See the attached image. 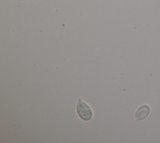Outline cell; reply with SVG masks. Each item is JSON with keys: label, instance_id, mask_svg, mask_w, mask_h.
<instances>
[{"label": "cell", "instance_id": "obj_2", "mask_svg": "<svg viewBox=\"0 0 160 143\" xmlns=\"http://www.w3.org/2000/svg\"><path fill=\"white\" fill-rule=\"evenodd\" d=\"M151 113V108L147 105H142L138 109L137 112L135 113V118L136 120H142L144 118H148Z\"/></svg>", "mask_w": 160, "mask_h": 143}, {"label": "cell", "instance_id": "obj_1", "mask_svg": "<svg viewBox=\"0 0 160 143\" xmlns=\"http://www.w3.org/2000/svg\"><path fill=\"white\" fill-rule=\"evenodd\" d=\"M76 112L78 117L86 121H90L93 117V112L91 107L81 99H78L76 106Z\"/></svg>", "mask_w": 160, "mask_h": 143}]
</instances>
